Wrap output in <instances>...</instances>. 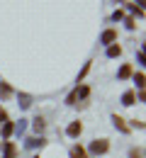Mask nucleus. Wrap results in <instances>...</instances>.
Instances as JSON below:
<instances>
[{"label": "nucleus", "instance_id": "1", "mask_svg": "<svg viewBox=\"0 0 146 158\" xmlns=\"http://www.w3.org/2000/svg\"><path fill=\"white\" fill-rule=\"evenodd\" d=\"M90 151H93L95 156H102V153L110 151V141H107V139H98V141H93V143H90Z\"/></svg>", "mask_w": 146, "mask_h": 158}, {"label": "nucleus", "instance_id": "2", "mask_svg": "<svg viewBox=\"0 0 146 158\" xmlns=\"http://www.w3.org/2000/svg\"><path fill=\"white\" fill-rule=\"evenodd\" d=\"M81 131H83V124H81V122H73V124L66 129V134H68V136H78Z\"/></svg>", "mask_w": 146, "mask_h": 158}, {"label": "nucleus", "instance_id": "3", "mask_svg": "<svg viewBox=\"0 0 146 158\" xmlns=\"http://www.w3.org/2000/svg\"><path fill=\"white\" fill-rule=\"evenodd\" d=\"M117 39V29H105L102 32V44H112Z\"/></svg>", "mask_w": 146, "mask_h": 158}, {"label": "nucleus", "instance_id": "4", "mask_svg": "<svg viewBox=\"0 0 146 158\" xmlns=\"http://www.w3.org/2000/svg\"><path fill=\"white\" fill-rule=\"evenodd\" d=\"M112 122H115V127H117L119 131H124V134L129 131V127H127V122H124L122 117H117V114H115V117H112Z\"/></svg>", "mask_w": 146, "mask_h": 158}, {"label": "nucleus", "instance_id": "5", "mask_svg": "<svg viewBox=\"0 0 146 158\" xmlns=\"http://www.w3.org/2000/svg\"><path fill=\"white\" fill-rule=\"evenodd\" d=\"M134 100H136V93H134V90H129V93H124V95H122V105H127V107H129V105H134Z\"/></svg>", "mask_w": 146, "mask_h": 158}, {"label": "nucleus", "instance_id": "6", "mask_svg": "<svg viewBox=\"0 0 146 158\" xmlns=\"http://www.w3.org/2000/svg\"><path fill=\"white\" fill-rule=\"evenodd\" d=\"M15 156H17V146L7 141V143H5V158H15Z\"/></svg>", "mask_w": 146, "mask_h": 158}, {"label": "nucleus", "instance_id": "7", "mask_svg": "<svg viewBox=\"0 0 146 158\" xmlns=\"http://www.w3.org/2000/svg\"><path fill=\"white\" fill-rule=\"evenodd\" d=\"M71 158H85V148L83 146H73L71 148Z\"/></svg>", "mask_w": 146, "mask_h": 158}, {"label": "nucleus", "instance_id": "8", "mask_svg": "<svg viewBox=\"0 0 146 158\" xmlns=\"http://www.w3.org/2000/svg\"><path fill=\"white\" fill-rule=\"evenodd\" d=\"M12 129H15V124H12V122H5V127H2V136L7 139L10 134H12Z\"/></svg>", "mask_w": 146, "mask_h": 158}, {"label": "nucleus", "instance_id": "9", "mask_svg": "<svg viewBox=\"0 0 146 158\" xmlns=\"http://www.w3.org/2000/svg\"><path fill=\"white\" fill-rule=\"evenodd\" d=\"M119 54H122V46H110V49H107V56H112V59L119 56Z\"/></svg>", "mask_w": 146, "mask_h": 158}, {"label": "nucleus", "instance_id": "10", "mask_svg": "<svg viewBox=\"0 0 146 158\" xmlns=\"http://www.w3.org/2000/svg\"><path fill=\"white\" fill-rule=\"evenodd\" d=\"M131 76V66H122V71H119V78H129Z\"/></svg>", "mask_w": 146, "mask_h": 158}, {"label": "nucleus", "instance_id": "11", "mask_svg": "<svg viewBox=\"0 0 146 158\" xmlns=\"http://www.w3.org/2000/svg\"><path fill=\"white\" fill-rule=\"evenodd\" d=\"M129 158H144V148H131Z\"/></svg>", "mask_w": 146, "mask_h": 158}, {"label": "nucleus", "instance_id": "12", "mask_svg": "<svg viewBox=\"0 0 146 158\" xmlns=\"http://www.w3.org/2000/svg\"><path fill=\"white\" fill-rule=\"evenodd\" d=\"M144 73H136V76H134V83H136V85H139V88H144Z\"/></svg>", "mask_w": 146, "mask_h": 158}, {"label": "nucleus", "instance_id": "13", "mask_svg": "<svg viewBox=\"0 0 146 158\" xmlns=\"http://www.w3.org/2000/svg\"><path fill=\"white\" fill-rule=\"evenodd\" d=\"M34 129H37V131H42V129H44V119H42V117L34 119Z\"/></svg>", "mask_w": 146, "mask_h": 158}, {"label": "nucleus", "instance_id": "14", "mask_svg": "<svg viewBox=\"0 0 146 158\" xmlns=\"http://www.w3.org/2000/svg\"><path fill=\"white\" fill-rule=\"evenodd\" d=\"M76 100H78V90H73V93L68 95V105H76Z\"/></svg>", "mask_w": 146, "mask_h": 158}, {"label": "nucleus", "instance_id": "15", "mask_svg": "<svg viewBox=\"0 0 146 158\" xmlns=\"http://www.w3.org/2000/svg\"><path fill=\"white\" fill-rule=\"evenodd\" d=\"M29 146H44V141H42V139H32V141H29Z\"/></svg>", "mask_w": 146, "mask_h": 158}, {"label": "nucleus", "instance_id": "16", "mask_svg": "<svg viewBox=\"0 0 146 158\" xmlns=\"http://www.w3.org/2000/svg\"><path fill=\"white\" fill-rule=\"evenodd\" d=\"M0 90H2V95H5V98H7V95H10V88H7V85H5V83H2V85H0Z\"/></svg>", "mask_w": 146, "mask_h": 158}, {"label": "nucleus", "instance_id": "17", "mask_svg": "<svg viewBox=\"0 0 146 158\" xmlns=\"http://www.w3.org/2000/svg\"><path fill=\"white\" fill-rule=\"evenodd\" d=\"M139 2H141V5H144V0H139Z\"/></svg>", "mask_w": 146, "mask_h": 158}]
</instances>
